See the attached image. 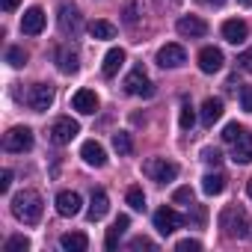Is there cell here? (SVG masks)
I'll return each instance as SVG.
<instances>
[{"label":"cell","instance_id":"6da1fadb","mask_svg":"<svg viewBox=\"0 0 252 252\" xmlns=\"http://www.w3.org/2000/svg\"><path fill=\"white\" fill-rule=\"evenodd\" d=\"M42 211H45V205H42V196L36 190H21L12 196V214L24 225H36L42 220Z\"/></svg>","mask_w":252,"mask_h":252},{"label":"cell","instance_id":"7a4b0ae2","mask_svg":"<svg viewBox=\"0 0 252 252\" xmlns=\"http://www.w3.org/2000/svg\"><path fill=\"white\" fill-rule=\"evenodd\" d=\"M220 228L225 231V237L243 240V237L249 234V217H246V211L237 208V205H228V208L220 214Z\"/></svg>","mask_w":252,"mask_h":252},{"label":"cell","instance_id":"3957f363","mask_svg":"<svg viewBox=\"0 0 252 252\" xmlns=\"http://www.w3.org/2000/svg\"><path fill=\"white\" fill-rule=\"evenodd\" d=\"M77 134H80V125H77L71 116H60V119H54V122H51V128H48V140H51L54 146H68Z\"/></svg>","mask_w":252,"mask_h":252},{"label":"cell","instance_id":"277c9868","mask_svg":"<svg viewBox=\"0 0 252 252\" xmlns=\"http://www.w3.org/2000/svg\"><path fill=\"white\" fill-rule=\"evenodd\" d=\"M143 172H146L152 181L166 184V181H175V178H178V163H172V160H166V158H149V160L143 163Z\"/></svg>","mask_w":252,"mask_h":252},{"label":"cell","instance_id":"5b68a950","mask_svg":"<svg viewBox=\"0 0 252 252\" xmlns=\"http://www.w3.org/2000/svg\"><path fill=\"white\" fill-rule=\"evenodd\" d=\"M3 149L12 152V155H24V152H30V149H33V131L24 128V125H18V128L6 131V137H3Z\"/></svg>","mask_w":252,"mask_h":252},{"label":"cell","instance_id":"8992f818","mask_svg":"<svg viewBox=\"0 0 252 252\" xmlns=\"http://www.w3.org/2000/svg\"><path fill=\"white\" fill-rule=\"evenodd\" d=\"M24 101H27V107H30L33 113H45V110H51V104H54V89H51L48 83H33V86L27 89Z\"/></svg>","mask_w":252,"mask_h":252},{"label":"cell","instance_id":"52a82bcc","mask_svg":"<svg viewBox=\"0 0 252 252\" xmlns=\"http://www.w3.org/2000/svg\"><path fill=\"white\" fill-rule=\"evenodd\" d=\"M125 92L128 95H140V98H152L155 95V86H152V80H149V74L143 71V65H137L128 77H125Z\"/></svg>","mask_w":252,"mask_h":252},{"label":"cell","instance_id":"ba28073f","mask_svg":"<svg viewBox=\"0 0 252 252\" xmlns=\"http://www.w3.org/2000/svg\"><path fill=\"white\" fill-rule=\"evenodd\" d=\"M184 225V217L178 214V211H172V208H160V211H155V228L166 237V234H172V231H178Z\"/></svg>","mask_w":252,"mask_h":252},{"label":"cell","instance_id":"9c48e42d","mask_svg":"<svg viewBox=\"0 0 252 252\" xmlns=\"http://www.w3.org/2000/svg\"><path fill=\"white\" fill-rule=\"evenodd\" d=\"M187 63V51L181 48V45H163L160 51H158V65L160 68H181Z\"/></svg>","mask_w":252,"mask_h":252},{"label":"cell","instance_id":"30bf717a","mask_svg":"<svg viewBox=\"0 0 252 252\" xmlns=\"http://www.w3.org/2000/svg\"><path fill=\"white\" fill-rule=\"evenodd\" d=\"M45 21H48L45 9H42V6H30V9L24 12V18H21V30H24L27 36H39V33L45 30Z\"/></svg>","mask_w":252,"mask_h":252},{"label":"cell","instance_id":"8fae6325","mask_svg":"<svg viewBox=\"0 0 252 252\" xmlns=\"http://www.w3.org/2000/svg\"><path fill=\"white\" fill-rule=\"evenodd\" d=\"M175 30H178L184 39H202V36L208 33V24H205L199 15H184V18H178Z\"/></svg>","mask_w":252,"mask_h":252},{"label":"cell","instance_id":"7c38bea8","mask_svg":"<svg viewBox=\"0 0 252 252\" xmlns=\"http://www.w3.org/2000/svg\"><path fill=\"white\" fill-rule=\"evenodd\" d=\"M222 63H225V57H222V51H220V48L208 45V48H202V51H199V68H202L205 74H217V71L222 68Z\"/></svg>","mask_w":252,"mask_h":252},{"label":"cell","instance_id":"4fadbf2b","mask_svg":"<svg viewBox=\"0 0 252 252\" xmlns=\"http://www.w3.org/2000/svg\"><path fill=\"white\" fill-rule=\"evenodd\" d=\"M80 205H83L80 193H74V190L57 193V214H60V217H77V214H80Z\"/></svg>","mask_w":252,"mask_h":252},{"label":"cell","instance_id":"5bb4252c","mask_svg":"<svg viewBox=\"0 0 252 252\" xmlns=\"http://www.w3.org/2000/svg\"><path fill=\"white\" fill-rule=\"evenodd\" d=\"M80 12H77V6H60V30H63V36H77L80 33Z\"/></svg>","mask_w":252,"mask_h":252},{"label":"cell","instance_id":"9a60e30c","mask_svg":"<svg viewBox=\"0 0 252 252\" xmlns=\"http://www.w3.org/2000/svg\"><path fill=\"white\" fill-rule=\"evenodd\" d=\"M80 158H83L86 166H95V169H101V166L107 163V152H104V146L95 143V140H86V143L80 146Z\"/></svg>","mask_w":252,"mask_h":252},{"label":"cell","instance_id":"2e32d148","mask_svg":"<svg viewBox=\"0 0 252 252\" xmlns=\"http://www.w3.org/2000/svg\"><path fill=\"white\" fill-rule=\"evenodd\" d=\"M246 36H249L246 21H240V18H228V21H222V39H225L228 45H240V42H246Z\"/></svg>","mask_w":252,"mask_h":252},{"label":"cell","instance_id":"e0dca14e","mask_svg":"<svg viewBox=\"0 0 252 252\" xmlns=\"http://www.w3.org/2000/svg\"><path fill=\"white\" fill-rule=\"evenodd\" d=\"M98 95L92 92V89H77L74 95H71V107L77 110V113H83V116H92L95 110H98Z\"/></svg>","mask_w":252,"mask_h":252},{"label":"cell","instance_id":"ac0fdd59","mask_svg":"<svg viewBox=\"0 0 252 252\" xmlns=\"http://www.w3.org/2000/svg\"><path fill=\"white\" fill-rule=\"evenodd\" d=\"M107 211H110L107 193H104V190H92V199H89V208H86V220H89V222H98V220L107 217Z\"/></svg>","mask_w":252,"mask_h":252},{"label":"cell","instance_id":"d6986e66","mask_svg":"<svg viewBox=\"0 0 252 252\" xmlns=\"http://www.w3.org/2000/svg\"><path fill=\"white\" fill-rule=\"evenodd\" d=\"M128 225H131V217H128V214H119V217L113 220V225L107 228L104 246H107V249H116V246H119V237H122L125 231H128Z\"/></svg>","mask_w":252,"mask_h":252},{"label":"cell","instance_id":"ffe728a7","mask_svg":"<svg viewBox=\"0 0 252 252\" xmlns=\"http://www.w3.org/2000/svg\"><path fill=\"white\" fill-rule=\"evenodd\" d=\"M122 65H125V51H122V48H110V51L104 54V63H101V74H104V77H116Z\"/></svg>","mask_w":252,"mask_h":252},{"label":"cell","instance_id":"44dd1931","mask_svg":"<svg viewBox=\"0 0 252 252\" xmlns=\"http://www.w3.org/2000/svg\"><path fill=\"white\" fill-rule=\"evenodd\" d=\"M231 146H234L231 149V160L234 163H252V134L243 131V137L237 143H231Z\"/></svg>","mask_w":252,"mask_h":252},{"label":"cell","instance_id":"7402d4cb","mask_svg":"<svg viewBox=\"0 0 252 252\" xmlns=\"http://www.w3.org/2000/svg\"><path fill=\"white\" fill-rule=\"evenodd\" d=\"M60 246H63L65 252H86L89 237H86L83 231H68V234H63V237H60Z\"/></svg>","mask_w":252,"mask_h":252},{"label":"cell","instance_id":"603a6c76","mask_svg":"<svg viewBox=\"0 0 252 252\" xmlns=\"http://www.w3.org/2000/svg\"><path fill=\"white\" fill-rule=\"evenodd\" d=\"M222 119V101L220 98H205V104H202V125H211L214 122H220Z\"/></svg>","mask_w":252,"mask_h":252},{"label":"cell","instance_id":"cb8c5ba5","mask_svg":"<svg viewBox=\"0 0 252 252\" xmlns=\"http://www.w3.org/2000/svg\"><path fill=\"white\" fill-rule=\"evenodd\" d=\"M202 190H205L208 196H220V193L225 190V175H222V172H208V175L202 178Z\"/></svg>","mask_w":252,"mask_h":252},{"label":"cell","instance_id":"d4e9b609","mask_svg":"<svg viewBox=\"0 0 252 252\" xmlns=\"http://www.w3.org/2000/svg\"><path fill=\"white\" fill-rule=\"evenodd\" d=\"M57 63H60V71H63V74H74V71L80 68V63H77V54H74V51H68V48H60V54H57Z\"/></svg>","mask_w":252,"mask_h":252},{"label":"cell","instance_id":"484cf974","mask_svg":"<svg viewBox=\"0 0 252 252\" xmlns=\"http://www.w3.org/2000/svg\"><path fill=\"white\" fill-rule=\"evenodd\" d=\"M89 36L92 39H101V42H107V39H116V27L110 24V21H92L89 24Z\"/></svg>","mask_w":252,"mask_h":252},{"label":"cell","instance_id":"4316f807","mask_svg":"<svg viewBox=\"0 0 252 252\" xmlns=\"http://www.w3.org/2000/svg\"><path fill=\"white\" fill-rule=\"evenodd\" d=\"M113 149H116L119 155H131V152H134V140H131V134H125V131L113 134Z\"/></svg>","mask_w":252,"mask_h":252},{"label":"cell","instance_id":"83f0119b","mask_svg":"<svg viewBox=\"0 0 252 252\" xmlns=\"http://www.w3.org/2000/svg\"><path fill=\"white\" fill-rule=\"evenodd\" d=\"M125 199H128V205L134 211H146V193H143V187H128Z\"/></svg>","mask_w":252,"mask_h":252},{"label":"cell","instance_id":"f1b7e54d","mask_svg":"<svg viewBox=\"0 0 252 252\" xmlns=\"http://www.w3.org/2000/svg\"><path fill=\"white\" fill-rule=\"evenodd\" d=\"M30 249V240L24 234H12L6 243H3V252H27Z\"/></svg>","mask_w":252,"mask_h":252},{"label":"cell","instance_id":"f546056e","mask_svg":"<svg viewBox=\"0 0 252 252\" xmlns=\"http://www.w3.org/2000/svg\"><path fill=\"white\" fill-rule=\"evenodd\" d=\"M220 137H222V143H237V140L243 137V128H240L237 122H228L225 128H222V134H220Z\"/></svg>","mask_w":252,"mask_h":252},{"label":"cell","instance_id":"4dcf8cb0","mask_svg":"<svg viewBox=\"0 0 252 252\" xmlns=\"http://www.w3.org/2000/svg\"><path fill=\"white\" fill-rule=\"evenodd\" d=\"M193 122H196V113H193V107L184 101V104H181V116H178L181 131H190V128H193Z\"/></svg>","mask_w":252,"mask_h":252},{"label":"cell","instance_id":"1f68e13d","mask_svg":"<svg viewBox=\"0 0 252 252\" xmlns=\"http://www.w3.org/2000/svg\"><path fill=\"white\" fill-rule=\"evenodd\" d=\"M6 63H9L12 68L27 65V54H24V48H9V51H6Z\"/></svg>","mask_w":252,"mask_h":252},{"label":"cell","instance_id":"d6a6232c","mask_svg":"<svg viewBox=\"0 0 252 252\" xmlns=\"http://www.w3.org/2000/svg\"><path fill=\"white\" fill-rule=\"evenodd\" d=\"M172 202H175V205H193V190H190V187H178V190L172 193Z\"/></svg>","mask_w":252,"mask_h":252},{"label":"cell","instance_id":"836d02e7","mask_svg":"<svg viewBox=\"0 0 252 252\" xmlns=\"http://www.w3.org/2000/svg\"><path fill=\"white\" fill-rule=\"evenodd\" d=\"M137 21H140V15H137V0H131V3L125 6V24H128V27H134Z\"/></svg>","mask_w":252,"mask_h":252},{"label":"cell","instance_id":"e575fe53","mask_svg":"<svg viewBox=\"0 0 252 252\" xmlns=\"http://www.w3.org/2000/svg\"><path fill=\"white\" fill-rule=\"evenodd\" d=\"M175 249H178V252H196V249H202V243L187 237V240H178V243H175Z\"/></svg>","mask_w":252,"mask_h":252},{"label":"cell","instance_id":"d590c367","mask_svg":"<svg viewBox=\"0 0 252 252\" xmlns=\"http://www.w3.org/2000/svg\"><path fill=\"white\" fill-rule=\"evenodd\" d=\"M237 63H240V68H243L246 74H252V48H246V51L237 57Z\"/></svg>","mask_w":252,"mask_h":252},{"label":"cell","instance_id":"8d00e7d4","mask_svg":"<svg viewBox=\"0 0 252 252\" xmlns=\"http://www.w3.org/2000/svg\"><path fill=\"white\" fill-rule=\"evenodd\" d=\"M240 104H243L246 113H252V86H243L240 89Z\"/></svg>","mask_w":252,"mask_h":252},{"label":"cell","instance_id":"74e56055","mask_svg":"<svg viewBox=\"0 0 252 252\" xmlns=\"http://www.w3.org/2000/svg\"><path fill=\"white\" fill-rule=\"evenodd\" d=\"M9 187H12V172L3 169L0 172V193H9Z\"/></svg>","mask_w":252,"mask_h":252},{"label":"cell","instance_id":"f35d334b","mask_svg":"<svg viewBox=\"0 0 252 252\" xmlns=\"http://www.w3.org/2000/svg\"><path fill=\"white\" fill-rule=\"evenodd\" d=\"M131 249H155V243L149 237H134L131 240Z\"/></svg>","mask_w":252,"mask_h":252},{"label":"cell","instance_id":"ab89813d","mask_svg":"<svg viewBox=\"0 0 252 252\" xmlns=\"http://www.w3.org/2000/svg\"><path fill=\"white\" fill-rule=\"evenodd\" d=\"M220 158H222V155H220L217 149H205V160H208L211 166H217V163H220Z\"/></svg>","mask_w":252,"mask_h":252},{"label":"cell","instance_id":"60d3db41","mask_svg":"<svg viewBox=\"0 0 252 252\" xmlns=\"http://www.w3.org/2000/svg\"><path fill=\"white\" fill-rule=\"evenodd\" d=\"M21 0H3V12H15Z\"/></svg>","mask_w":252,"mask_h":252},{"label":"cell","instance_id":"b9f144b4","mask_svg":"<svg viewBox=\"0 0 252 252\" xmlns=\"http://www.w3.org/2000/svg\"><path fill=\"white\" fill-rule=\"evenodd\" d=\"M158 3H160V6H178L181 0H158Z\"/></svg>","mask_w":252,"mask_h":252},{"label":"cell","instance_id":"7bdbcfd3","mask_svg":"<svg viewBox=\"0 0 252 252\" xmlns=\"http://www.w3.org/2000/svg\"><path fill=\"white\" fill-rule=\"evenodd\" d=\"M208 3H211V6H222V3H225V0H208Z\"/></svg>","mask_w":252,"mask_h":252},{"label":"cell","instance_id":"ee69618b","mask_svg":"<svg viewBox=\"0 0 252 252\" xmlns=\"http://www.w3.org/2000/svg\"><path fill=\"white\" fill-rule=\"evenodd\" d=\"M246 193H249V199H252V178L246 181Z\"/></svg>","mask_w":252,"mask_h":252},{"label":"cell","instance_id":"f6af8a7d","mask_svg":"<svg viewBox=\"0 0 252 252\" xmlns=\"http://www.w3.org/2000/svg\"><path fill=\"white\" fill-rule=\"evenodd\" d=\"M237 3H240V6H252V0H237Z\"/></svg>","mask_w":252,"mask_h":252}]
</instances>
